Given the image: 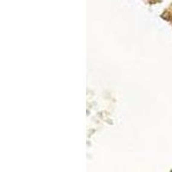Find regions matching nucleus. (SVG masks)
<instances>
[]
</instances>
